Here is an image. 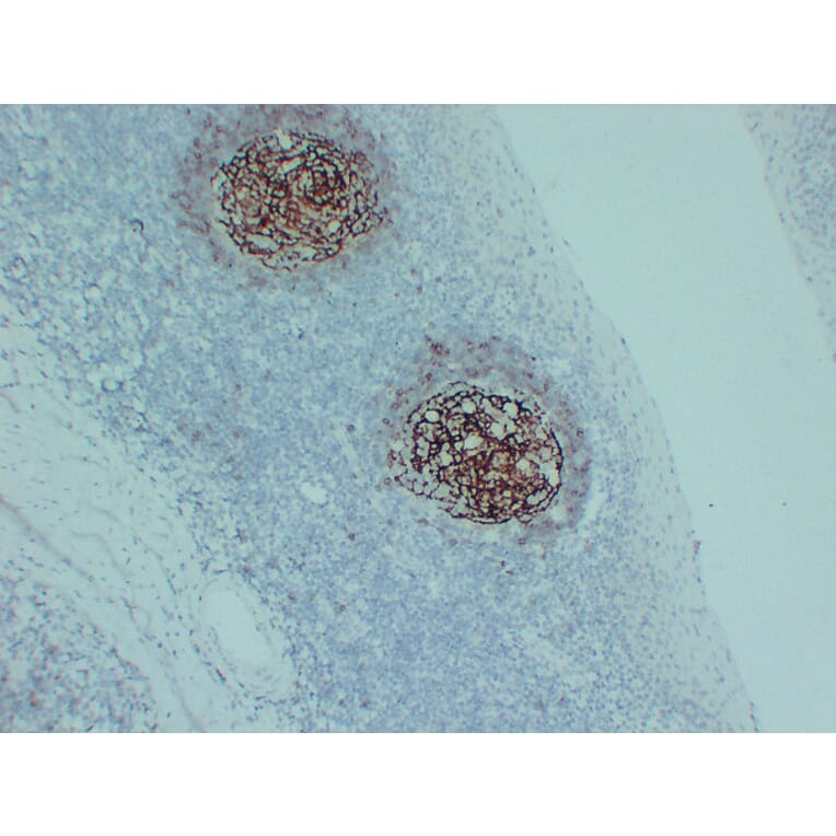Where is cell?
<instances>
[{
    "instance_id": "6da1fadb",
    "label": "cell",
    "mask_w": 836,
    "mask_h": 836,
    "mask_svg": "<svg viewBox=\"0 0 836 836\" xmlns=\"http://www.w3.org/2000/svg\"><path fill=\"white\" fill-rule=\"evenodd\" d=\"M222 175L231 236L270 268L326 260L383 219L372 163L322 135L257 138Z\"/></svg>"
}]
</instances>
